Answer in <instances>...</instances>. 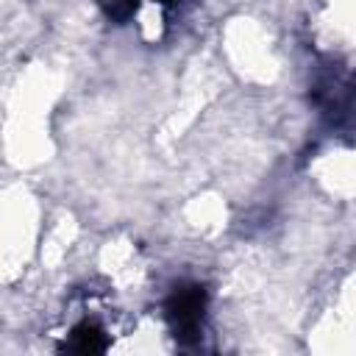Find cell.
<instances>
[{
  "instance_id": "obj_3",
  "label": "cell",
  "mask_w": 356,
  "mask_h": 356,
  "mask_svg": "<svg viewBox=\"0 0 356 356\" xmlns=\"http://www.w3.org/2000/svg\"><path fill=\"white\" fill-rule=\"evenodd\" d=\"M97 6L103 8V14L111 19V22H128L139 6V0H97Z\"/></svg>"
},
{
  "instance_id": "obj_2",
  "label": "cell",
  "mask_w": 356,
  "mask_h": 356,
  "mask_svg": "<svg viewBox=\"0 0 356 356\" xmlns=\"http://www.w3.org/2000/svg\"><path fill=\"white\" fill-rule=\"evenodd\" d=\"M106 345H108V339H106L103 328L86 320V323H81V325L72 328L67 348L75 350V353H100V350H106Z\"/></svg>"
},
{
  "instance_id": "obj_1",
  "label": "cell",
  "mask_w": 356,
  "mask_h": 356,
  "mask_svg": "<svg viewBox=\"0 0 356 356\" xmlns=\"http://www.w3.org/2000/svg\"><path fill=\"white\" fill-rule=\"evenodd\" d=\"M170 328L178 342H195L206 314V289L200 284H181L170 292L164 303Z\"/></svg>"
},
{
  "instance_id": "obj_4",
  "label": "cell",
  "mask_w": 356,
  "mask_h": 356,
  "mask_svg": "<svg viewBox=\"0 0 356 356\" xmlns=\"http://www.w3.org/2000/svg\"><path fill=\"white\" fill-rule=\"evenodd\" d=\"M159 3H164V6H172V3H178V0H159Z\"/></svg>"
}]
</instances>
